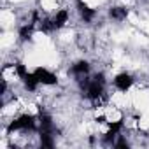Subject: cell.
<instances>
[{"mask_svg":"<svg viewBox=\"0 0 149 149\" xmlns=\"http://www.w3.org/2000/svg\"><path fill=\"white\" fill-rule=\"evenodd\" d=\"M39 130V118L32 116V114H21L18 118H14L13 121H9L7 125V133H14V132H37Z\"/></svg>","mask_w":149,"mask_h":149,"instance_id":"6da1fadb","label":"cell"},{"mask_svg":"<svg viewBox=\"0 0 149 149\" xmlns=\"http://www.w3.org/2000/svg\"><path fill=\"white\" fill-rule=\"evenodd\" d=\"M33 74H35V77H37V81H39V84H42V86H54V84H58V76H56L54 72L47 70L46 67L35 68Z\"/></svg>","mask_w":149,"mask_h":149,"instance_id":"7a4b0ae2","label":"cell"},{"mask_svg":"<svg viewBox=\"0 0 149 149\" xmlns=\"http://www.w3.org/2000/svg\"><path fill=\"white\" fill-rule=\"evenodd\" d=\"M133 83H135V79H133V76H132L130 72H121V74H118V76L112 79L114 88L118 91H121V93H126L133 86Z\"/></svg>","mask_w":149,"mask_h":149,"instance_id":"3957f363","label":"cell"},{"mask_svg":"<svg viewBox=\"0 0 149 149\" xmlns=\"http://www.w3.org/2000/svg\"><path fill=\"white\" fill-rule=\"evenodd\" d=\"M90 63L86 61V60H79V61H76L72 67H70V74L74 76V81L76 83H79L81 79H84V77H88L90 76Z\"/></svg>","mask_w":149,"mask_h":149,"instance_id":"277c9868","label":"cell"},{"mask_svg":"<svg viewBox=\"0 0 149 149\" xmlns=\"http://www.w3.org/2000/svg\"><path fill=\"white\" fill-rule=\"evenodd\" d=\"M76 7H77L79 18H81L84 23H91V21L97 18V11H95V9H91L90 6H86L83 0H76Z\"/></svg>","mask_w":149,"mask_h":149,"instance_id":"5b68a950","label":"cell"},{"mask_svg":"<svg viewBox=\"0 0 149 149\" xmlns=\"http://www.w3.org/2000/svg\"><path fill=\"white\" fill-rule=\"evenodd\" d=\"M109 16H111L114 21H125V19L128 18V7H123V6L111 7V9H109Z\"/></svg>","mask_w":149,"mask_h":149,"instance_id":"8992f818","label":"cell"}]
</instances>
